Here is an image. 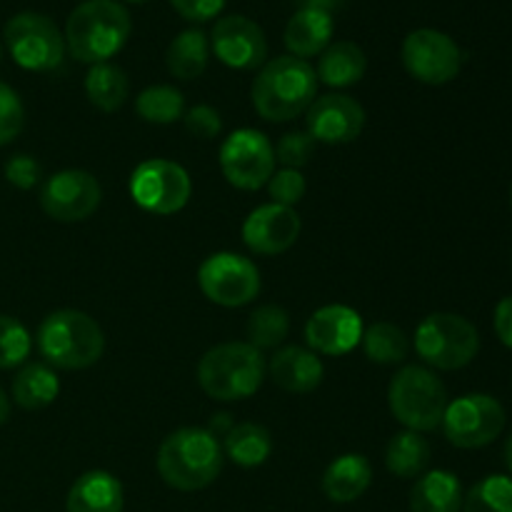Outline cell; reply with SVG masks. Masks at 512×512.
I'll return each mask as SVG.
<instances>
[{
  "instance_id": "obj_38",
  "label": "cell",
  "mask_w": 512,
  "mask_h": 512,
  "mask_svg": "<svg viewBox=\"0 0 512 512\" xmlns=\"http://www.w3.org/2000/svg\"><path fill=\"white\" fill-rule=\"evenodd\" d=\"M185 128H188L190 135L200 140H213L218 138L220 130H223V120H220V113L210 105H195L188 113L183 115Z\"/></svg>"
},
{
  "instance_id": "obj_4",
  "label": "cell",
  "mask_w": 512,
  "mask_h": 512,
  "mask_svg": "<svg viewBox=\"0 0 512 512\" xmlns=\"http://www.w3.org/2000/svg\"><path fill=\"white\" fill-rule=\"evenodd\" d=\"M40 355L60 370H85L103 358L105 335L83 310H55L38 328Z\"/></svg>"
},
{
  "instance_id": "obj_33",
  "label": "cell",
  "mask_w": 512,
  "mask_h": 512,
  "mask_svg": "<svg viewBox=\"0 0 512 512\" xmlns=\"http://www.w3.org/2000/svg\"><path fill=\"white\" fill-rule=\"evenodd\" d=\"M463 512H512V478L490 475L468 490Z\"/></svg>"
},
{
  "instance_id": "obj_2",
  "label": "cell",
  "mask_w": 512,
  "mask_h": 512,
  "mask_svg": "<svg viewBox=\"0 0 512 512\" xmlns=\"http://www.w3.org/2000/svg\"><path fill=\"white\" fill-rule=\"evenodd\" d=\"M318 93V75L308 60L280 55L260 68L253 83V105L260 118L270 123H288L313 105Z\"/></svg>"
},
{
  "instance_id": "obj_41",
  "label": "cell",
  "mask_w": 512,
  "mask_h": 512,
  "mask_svg": "<svg viewBox=\"0 0 512 512\" xmlns=\"http://www.w3.org/2000/svg\"><path fill=\"white\" fill-rule=\"evenodd\" d=\"M495 333L508 348H512V295L500 300L495 308Z\"/></svg>"
},
{
  "instance_id": "obj_11",
  "label": "cell",
  "mask_w": 512,
  "mask_h": 512,
  "mask_svg": "<svg viewBox=\"0 0 512 512\" xmlns=\"http://www.w3.org/2000/svg\"><path fill=\"white\" fill-rule=\"evenodd\" d=\"M198 283L205 298L223 308H240L258 298L260 270L245 255L215 253L203 260Z\"/></svg>"
},
{
  "instance_id": "obj_9",
  "label": "cell",
  "mask_w": 512,
  "mask_h": 512,
  "mask_svg": "<svg viewBox=\"0 0 512 512\" xmlns=\"http://www.w3.org/2000/svg\"><path fill=\"white\" fill-rule=\"evenodd\" d=\"M193 183L183 165L153 158L140 163L130 175V195L145 213L173 215L188 205Z\"/></svg>"
},
{
  "instance_id": "obj_14",
  "label": "cell",
  "mask_w": 512,
  "mask_h": 512,
  "mask_svg": "<svg viewBox=\"0 0 512 512\" xmlns=\"http://www.w3.org/2000/svg\"><path fill=\"white\" fill-rule=\"evenodd\" d=\"M103 190L85 170H60L40 188V205L45 215L58 223H83L100 208Z\"/></svg>"
},
{
  "instance_id": "obj_17",
  "label": "cell",
  "mask_w": 512,
  "mask_h": 512,
  "mask_svg": "<svg viewBox=\"0 0 512 512\" xmlns=\"http://www.w3.org/2000/svg\"><path fill=\"white\" fill-rule=\"evenodd\" d=\"M363 318L348 305H325L305 323V340L313 353L348 355L363 338Z\"/></svg>"
},
{
  "instance_id": "obj_20",
  "label": "cell",
  "mask_w": 512,
  "mask_h": 512,
  "mask_svg": "<svg viewBox=\"0 0 512 512\" xmlns=\"http://www.w3.org/2000/svg\"><path fill=\"white\" fill-rule=\"evenodd\" d=\"M123 485L105 470H88L73 483L68 493V512H123Z\"/></svg>"
},
{
  "instance_id": "obj_5",
  "label": "cell",
  "mask_w": 512,
  "mask_h": 512,
  "mask_svg": "<svg viewBox=\"0 0 512 512\" xmlns=\"http://www.w3.org/2000/svg\"><path fill=\"white\" fill-rule=\"evenodd\" d=\"M263 353L250 343H223L210 348L198 363V383L220 403L245 400L265 380Z\"/></svg>"
},
{
  "instance_id": "obj_46",
  "label": "cell",
  "mask_w": 512,
  "mask_h": 512,
  "mask_svg": "<svg viewBox=\"0 0 512 512\" xmlns=\"http://www.w3.org/2000/svg\"><path fill=\"white\" fill-rule=\"evenodd\" d=\"M128 3H145V0H128Z\"/></svg>"
},
{
  "instance_id": "obj_12",
  "label": "cell",
  "mask_w": 512,
  "mask_h": 512,
  "mask_svg": "<svg viewBox=\"0 0 512 512\" xmlns=\"http://www.w3.org/2000/svg\"><path fill=\"white\" fill-rule=\"evenodd\" d=\"M220 170L240 190H258L275 173V148L260 130L240 128L220 148Z\"/></svg>"
},
{
  "instance_id": "obj_31",
  "label": "cell",
  "mask_w": 512,
  "mask_h": 512,
  "mask_svg": "<svg viewBox=\"0 0 512 512\" xmlns=\"http://www.w3.org/2000/svg\"><path fill=\"white\" fill-rule=\"evenodd\" d=\"M135 110L145 123L170 125L185 115V98L173 85H150L135 100Z\"/></svg>"
},
{
  "instance_id": "obj_25",
  "label": "cell",
  "mask_w": 512,
  "mask_h": 512,
  "mask_svg": "<svg viewBox=\"0 0 512 512\" xmlns=\"http://www.w3.org/2000/svg\"><path fill=\"white\" fill-rule=\"evenodd\" d=\"M210 58V43L203 30L190 28L183 30L178 38L170 43L165 63H168L170 75L178 80H195L205 73Z\"/></svg>"
},
{
  "instance_id": "obj_37",
  "label": "cell",
  "mask_w": 512,
  "mask_h": 512,
  "mask_svg": "<svg viewBox=\"0 0 512 512\" xmlns=\"http://www.w3.org/2000/svg\"><path fill=\"white\" fill-rule=\"evenodd\" d=\"M268 190H270V198H273V203L295 208V205L305 198V190H308V185H305V178L300 175V170L283 168V170H278V173H273V178L268 180Z\"/></svg>"
},
{
  "instance_id": "obj_6",
  "label": "cell",
  "mask_w": 512,
  "mask_h": 512,
  "mask_svg": "<svg viewBox=\"0 0 512 512\" xmlns=\"http://www.w3.org/2000/svg\"><path fill=\"white\" fill-rule=\"evenodd\" d=\"M388 405L400 425L413 433H428L443 425L448 390L428 368L408 365L390 380Z\"/></svg>"
},
{
  "instance_id": "obj_23",
  "label": "cell",
  "mask_w": 512,
  "mask_h": 512,
  "mask_svg": "<svg viewBox=\"0 0 512 512\" xmlns=\"http://www.w3.org/2000/svg\"><path fill=\"white\" fill-rule=\"evenodd\" d=\"M463 500V485L453 473L430 470L410 490V512H460Z\"/></svg>"
},
{
  "instance_id": "obj_45",
  "label": "cell",
  "mask_w": 512,
  "mask_h": 512,
  "mask_svg": "<svg viewBox=\"0 0 512 512\" xmlns=\"http://www.w3.org/2000/svg\"><path fill=\"white\" fill-rule=\"evenodd\" d=\"M505 465H508V470L512 473V435L508 438V443H505Z\"/></svg>"
},
{
  "instance_id": "obj_1",
  "label": "cell",
  "mask_w": 512,
  "mask_h": 512,
  "mask_svg": "<svg viewBox=\"0 0 512 512\" xmlns=\"http://www.w3.org/2000/svg\"><path fill=\"white\" fill-rule=\"evenodd\" d=\"M130 30L133 20L118 0H85L68 15L65 50L80 63H108L125 48Z\"/></svg>"
},
{
  "instance_id": "obj_48",
  "label": "cell",
  "mask_w": 512,
  "mask_h": 512,
  "mask_svg": "<svg viewBox=\"0 0 512 512\" xmlns=\"http://www.w3.org/2000/svg\"><path fill=\"white\" fill-rule=\"evenodd\" d=\"M0 55H3V50H0Z\"/></svg>"
},
{
  "instance_id": "obj_47",
  "label": "cell",
  "mask_w": 512,
  "mask_h": 512,
  "mask_svg": "<svg viewBox=\"0 0 512 512\" xmlns=\"http://www.w3.org/2000/svg\"><path fill=\"white\" fill-rule=\"evenodd\" d=\"M510 203H512V188H510Z\"/></svg>"
},
{
  "instance_id": "obj_26",
  "label": "cell",
  "mask_w": 512,
  "mask_h": 512,
  "mask_svg": "<svg viewBox=\"0 0 512 512\" xmlns=\"http://www.w3.org/2000/svg\"><path fill=\"white\" fill-rule=\"evenodd\" d=\"M223 440L225 455L240 468H258L273 453V435L258 423L233 425V430Z\"/></svg>"
},
{
  "instance_id": "obj_40",
  "label": "cell",
  "mask_w": 512,
  "mask_h": 512,
  "mask_svg": "<svg viewBox=\"0 0 512 512\" xmlns=\"http://www.w3.org/2000/svg\"><path fill=\"white\" fill-rule=\"evenodd\" d=\"M170 5H173L185 20L205 23V20L215 18V15L225 8V0H170Z\"/></svg>"
},
{
  "instance_id": "obj_24",
  "label": "cell",
  "mask_w": 512,
  "mask_h": 512,
  "mask_svg": "<svg viewBox=\"0 0 512 512\" xmlns=\"http://www.w3.org/2000/svg\"><path fill=\"white\" fill-rule=\"evenodd\" d=\"M365 68H368V58H365L363 48L350 40H340V43H330L320 53L315 75L330 88H350L363 80Z\"/></svg>"
},
{
  "instance_id": "obj_7",
  "label": "cell",
  "mask_w": 512,
  "mask_h": 512,
  "mask_svg": "<svg viewBox=\"0 0 512 512\" xmlns=\"http://www.w3.org/2000/svg\"><path fill=\"white\" fill-rule=\"evenodd\" d=\"M415 350L433 368L460 370L478 355L480 335L463 315L433 313L415 330Z\"/></svg>"
},
{
  "instance_id": "obj_22",
  "label": "cell",
  "mask_w": 512,
  "mask_h": 512,
  "mask_svg": "<svg viewBox=\"0 0 512 512\" xmlns=\"http://www.w3.org/2000/svg\"><path fill=\"white\" fill-rule=\"evenodd\" d=\"M333 15L320 10H295L285 25V45L295 58L305 60L320 55L333 38Z\"/></svg>"
},
{
  "instance_id": "obj_32",
  "label": "cell",
  "mask_w": 512,
  "mask_h": 512,
  "mask_svg": "<svg viewBox=\"0 0 512 512\" xmlns=\"http://www.w3.org/2000/svg\"><path fill=\"white\" fill-rule=\"evenodd\" d=\"M290 333V315L280 305H260L248 320L250 345L258 350L278 348Z\"/></svg>"
},
{
  "instance_id": "obj_39",
  "label": "cell",
  "mask_w": 512,
  "mask_h": 512,
  "mask_svg": "<svg viewBox=\"0 0 512 512\" xmlns=\"http://www.w3.org/2000/svg\"><path fill=\"white\" fill-rule=\"evenodd\" d=\"M40 178H43V168H40L38 160L30 158V155H13V158L5 163V180H8L10 185H15V188L30 190L40 183Z\"/></svg>"
},
{
  "instance_id": "obj_35",
  "label": "cell",
  "mask_w": 512,
  "mask_h": 512,
  "mask_svg": "<svg viewBox=\"0 0 512 512\" xmlns=\"http://www.w3.org/2000/svg\"><path fill=\"white\" fill-rule=\"evenodd\" d=\"M25 125V108L10 85L0 83V148L13 143Z\"/></svg>"
},
{
  "instance_id": "obj_36",
  "label": "cell",
  "mask_w": 512,
  "mask_h": 512,
  "mask_svg": "<svg viewBox=\"0 0 512 512\" xmlns=\"http://www.w3.org/2000/svg\"><path fill=\"white\" fill-rule=\"evenodd\" d=\"M315 153V140L310 138L308 130H295L280 138L278 148H275V160L290 170H300L303 165L310 163Z\"/></svg>"
},
{
  "instance_id": "obj_3",
  "label": "cell",
  "mask_w": 512,
  "mask_h": 512,
  "mask_svg": "<svg viewBox=\"0 0 512 512\" xmlns=\"http://www.w3.org/2000/svg\"><path fill=\"white\" fill-rule=\"evenodd\" d=\"M223 470V448L208 428H180L160 443L158 473L180 493L203 490Z\"/></svg>"
},
{
  "instance_id": "obj_16",
  "label": "cell",
  "mask_w": 512,
  "mask_h": 512,
  "mask_svg": "<svg viewBox=\"0 0 512 512\" xmlns=\"http://www.w3.org/2000/svg\"><path fill=\"white\" fill-rule=\"evenodd\" d=\"M305 123L315 143L345 145L363 133L365 110L350 95L330 93L313 100V105L305 110Z\"/></svg>"
},
{
  "instance_id": "obj_13",
  "label": "cell",
  "mask_w": 512,
  "mask_h": 512,
  "mask_svg": "<svg viewBox=\"0 0 512 512\" xmlns=\"http://www.w3.org/2000/svg\"><path fill=\"white\" fill-rule=\"evenodd\" d=\"M403 65L420 83L445 85L458 78L463 68V53L450 35L433 28H420L405 38Z\"/></svg>"
},
{
  "instance_id": "obj_28",
  "label": "cell",
  "mask_w": 512,
  "mask_h": 512,
  "mask_svg": "<svg viewBox=\"0 0 512 512\" xmlns=\"http://www.w3.org/2000/svg\"><path fill=\"white\" fill-rule=\"evenodd\" d=\"M130 83L123 68L113 63H98L85 75V95L103 113H115L128 100Z\"/></svg>"
},
{
  "instance_id": "obj_8",
  "label": "cell",
  "mask_w": 512,
  "mask_h": 512,
  "mask_svg": "<svg viewBox=\"0 0 512 512\" xmlns=\"http://www.w3.org/2000/svg\"><path fill=\"white\" fill-rule=\"evenodd\" d=\"M5 45L15 63L33 73L55 70L65 58V35L40 13H18L5 23Z\"/></svg>"
},
{
  "instance_id": "obj_44",
  "label": "cell",
  "mask_w": 512,
  "mask_h": 512,
  "mask_svg": "<svg viewBox=\"0 0 512 512\" xmlns=\"http://www.w3.org/2000/svg\"><path fill=\"white\" fill-rule=\"evenodd\" d=\"M8 418H10V400L8 395L3 393V388H0V425L8 423Z\"/></svg>"
},
{
  "instance_id": "obj_30",
  "label": "cell",
  "mask_w": 512,
  "mask_h": 512,
  "mask_svg": "<svg viewBox=\"0 0 512 512\" xmlns=\"http://www.w3.org/2000/svg\"><path fill=\"white\" fill-rule=\"evenodd\" d=\"M360 343H363L368 360H373L378 365L403 363L410 353L408 335L393 323H373L370 328L363 330Z\"/></svg>"
},
{
  "instance_id": "obj_34",
  "label": "cell",
  "mask_w": 512,
  "mask_h": 512,
  "mask_svg": "<svg viewBox=\"0 0 512 512\" xmlns=\"http://www.w3.org/2000/svg\"><path fill=\"white\" fill-rule=\"evenodd\" d=\"M33 340L28 328L10 315H0V370L18 368L28 360Z\"/></svg>"
},
{
  "instance_id": "obj_21",
  "label": "cell",
  "mask_w": 512,
  "mask_h": 512,
  "mask_svg": "<svg viewBox=\"0 0 512 512\" xmlns=\"http://www.w3.org/2000/svg\"><path fill=\"white\" fill-rule=\"evenodd\" d=\"M370 483H373V468H370L368 458L348 453L328 465L323 475V493L333 503H355L358 498H363Z\"/></svg>"
},
{
  "instance_id": "obj_43",
  "label": "cell",
  "mask_w": 512,
  "mask_h": 512,
  "mask_svg": "<svg viewBox=\"0 0 512 512\" xmlns=\"http://www.w3.org/2000/svg\"><path fill=\"white\" fill-rule=\"evenodd\" d=\"M233 420H230V415L228 413H218V415H213V420H210V433L215 435V438H225V435L230 433V430H233Z\"/></svg>"
},
{
  "instance_id": "obj_19",
  "label": "cell",
  "mask_w": 512,
  "mask_h": 512,
  "mask_svg": "<svg viewBox=\"0 0 512 512\" xmlns=\"http://www.w3.org/2000/svg\"><path fill=\"white\" fill-rule=\"evenodd\" d=\"M270 380L278 388L288 390V393H313L320 383H323L325 365L318 358V353L300 345H288L280 348L278 353L270 358Z\"/></svg>"
},
{
  "instance_id": "obj_18",
  "label": "cell",
  "mask_w": 512,
  "mask_h": 512,
  "mask_svg": "<svg viewBox=\"0 0 512 512\" xmlns=\"http://www.w3.org/2000/svg\"><path fill=\"white\" fill-rule=\"evenodd\" d=\"M300 235V215L288 205L268 203L255 208L243 223V240L253 253L280 255L295 245Z\"/></svg>"
},
{
  "instance_id": "obj_29",
  "label": "cell",
  "mask_w": 512,
  "mask_h": 512,
  "mask_svg": "<svg viewBox=\"0 0 512 512\" xmlns=\"http://www.w3.org/2000/svg\"><path fill=\"white\" fill-rule=\"evenodd\" d=\"M430 463V445L428 440L413 430H403V433L393 435L385 450V465L395 478H420Z\"/></svg>"
},
{
  "instance_id": "obj_42",
  "label": "cell",
  "mask_w": 512,
  "mask_h": 512,
  "mask_svg": "<svg viewBox=\"0 0 512 512\" xmlns=\"http://www.w3.org/2000/svg\"><path fill=\"white\" fill-rule=\"evenodd\" d=\"M345 0H298V10H320V13L333 15L343 8Z\"/></svg>"
},
{
  "instance_id": "obj_15",
  "label": "cell",
  "mask_w": 512,
  "mask_h": 512,
  "mask_svg": "<svg viewBox=\"0 0 512 512\" xmlns=\"http://www.w3.org/2000/svg\"><path fill=\"white\" fill-rule=\"evenodd\" d=\"M210 48L220 63L235 70L260 68L268 58V40L263 28L245 15H228L215 23L210 35Z\"/></svg>"
},
{
  "instance_id": "obj_10",
  "label": "cell",
  "mask_w": 512,
  "mask_h": 512,
  "mask_svg": "<svg viewBox=\"0 0 512 512\" xmlns=\"http://www.w3.org/2000/svg\"><path fill=\"white\" fill-rule=\"evenodd\" d=\"M505 420V408L498 400L483 393H470L448 403L443 430L455 448L475 450L500 438Z\"/></svg>"
},
{
  "instance_id": "obj_27",
  "label": "cell",
  "mask_w": 512,
  "mask_h": 512,
  "mask_svg": "<svg viewBox=\"0 0 512 512\" xmlns=\"http://www.w3.org/2000/svg\"><path fill=\"white\" fill-rule=\"evenodd\" d=\"M58 393V375L45 363H28L13 380V400L25 410L48 408Z\"/></svg>"
}]
</instances>
